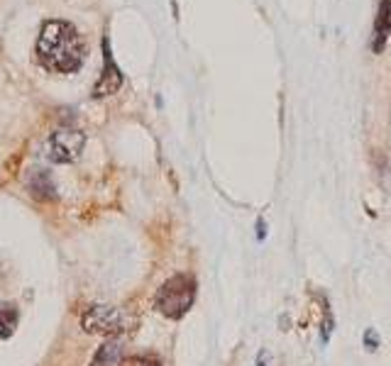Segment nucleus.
Masks as SVG:
<instances>
[{"label":"nucleus","mask_w":391,"mask_h":366,"mask_svg":"<svg viewBox=\"0 0 391 366\" xmlns=\"http://www.w3.org/2000/svg\"><path fill=\"white\" fill-rule=\"evenodd\" d=\"M391 34V0H379L377 18H374V30H372V51L382 54L384 46L389 42Z\"/></svg>","instance_id":"7"},{"label":"nucleus","mask_w":391,"mask_h":366,"mask_svg":"<svg viewBox=\"0 0 391 366\" xmlns=\"http://www.w3.org/2000/svg\"><path fill=\"white\" fill-rule=\"evenodd\" d=\"M86 144V135L81 130H71V127H61V130L51 132L47 142V157L54 164H71L81 157Z\"/></svg>","instance_id":"4"},{"label":"nucleus","mask_w":391,"mask_h":366,"mask_svg":"<svg viewBox=\"0 0 391 366\" xmlns=\"http://www.w3.org/2000/svg\"><path fill=\"white\" fill-rule=\"evenodd\" d=\"M91 366H162L154 354H132L127 357L120 339H108L96 352Z\"/></svg>","instance_id":"5"},{"label":"nucleus","mask_w":391,"mask_h":366,"mask_svg":"<svg viewBox=\"0 0 391 366\" xmlns=\"http://www.w3.org/2000/svg\"><path fill=\"white\" fill-rule=\"evenodd\" d=\"M30 193H32L34 198H39V200L54 198V183H51V178H49L47 171L34 174L32 181H30Z\"/></svg>","instance_id":"8"},{"label":"nucleus","mask_w":391,"mask_h":366,"mask_svg":"<svg viewBox=\"0 0 391 366\" xmlns=\"http://www.w3.org/2000/svg\"><path fill=\"white\" fill-rule=\"evenodd\" d=\"M37 59L54 74H76L84 66L86 42L79 30L66 20H49L37 39Z\"/></svg>","instance_id":"1"},{"label":"nucleus","mask_w":391,"mask_h":366,"mask_svg":"<svg viewBox=\"0 0 391 366\" xmlns=\"http://www.w3.org/2000/svg\"><path fill=\"white\" fill-rule=\"evenodd\" d=\"M196 301V278L188 274H177L162 283L154 296V308L172 320H181L191 311Z\"/></svg>","instance_id":"3"},{"label":"nucleus","mask_w":391,"mask_h":366,"mask_svg":"<svg viewBox=\"0 0 391 366\" xmlns=\"http://www.w3.org/2000/svg\"><path fill=\"white\" fill-rule=\"evenodd\" d=\"M318 301H321L323 306V325H321V342L328 344L331 342V334L335 332V318H333V311H331V303H328L326 296H318Z\"/></svg>","instance_id":"10"},{"label":"nucleus","mask_w":391,"mask_h":366,"mask_svg":"<svg viewBox=\"0 0 391 366\" xmlns=\"http://www.w3.org/2000/svg\"><path fill=\"white\" fill-rule=\"evenodd\" d=\"M362 344H364V349H367L369 354L379 352V347H382V337H379L377 327H367V329H364V332H362Z\"/></svg>","instance_id":"11"},{"label":"nucleus","mask_w":391,"mask_h":366,"mask_svg":"<svg viewBox=\"0 0 391 366\" xmlns=\"http://www.w3.org/2000/svg\"><path fill=\"white\" fill-rule=\"evenodd\" d=\"M18 327V311L10 303H0V339H8Z\"/></svg>","instance_id":"9"},{"label":"nucleus","mask_w":391,"mask_h":366,"mask_svg":"<svg viewBox=\"0 0 391 366\" xmlns=\"http://www.w3.org/2000/svg\"><path fill=\"white\" fill-rule=\"evenodd\" d=\"M257 366H269V352H264V349H262L259 357H257Z\"/></svg>","instance_id":"13"},{"label":"nucleus","mask_w":391,"mask_h":366,"mask_svg":"<svg viewBox=\"0 0 391 366\" xmlns=\"http://www.w3.org/2000/svg\"><path fill=\"white\" fill-rule=\"evenodd\" d=\"M81 327L89 334H101L108 339H120L140 327V318L130 308L117 306H89L81 315Z\"/></svg>","instance_id":"2"},{"label":"nucleus","mask_w":391,"mask_h":366,"mask_svg":"<svg viewBox=\"0 0 391 366\" xmlns=\"http://www.w3.org/2000/svg\"><path fill=\"white\" fill-rule=\"evenodd\" d=\"M122 81H125V79H122V71L117 69L115 59H113L110 46H108V39H103V74H101V79H98V84L94 89V96L96 98L113 96V93L120 91Z\"/></svg>","instance_id":"6"},{"label":"nucleus","mask_w":391,"mask_h":366,"mask_svg":"<svg viewBox=\"0 0 391 366\" xmlns=\"http://www.w3.org/2000/svg\"><path fill=\"white\" fill-rule=\"evenodd\" d=\"M264 237H267V225H264V218H259V220H257V240H264Z\"/></svg>","instance_id":"12"}]
</instances>
